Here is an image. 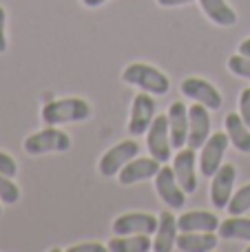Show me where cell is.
I'll list each match as a JSON object with an SVG mask.
<instances>
[{
    "instance_id": "1",
    "label": "cell",
    "mask_w": 250,
    "mask_h": 252,
    "mask_svg": "<svg viewBox=\"0 0 250 252\" xmlns=\"http://www.w3.org/2000/svg\"><path fill=\"white\" fill-rule=\"evenodd\" d=\"M91 118V106L82 97H62L42 106V122L47 126H62L71 122H84Z\"/></svg>"
},
{
    "instance_id": "2",
    "label": "cell",
    "mask_w": 250,
    "mask_h": 252,
    "mask_svg": "<svg viewBox=\"0 0 250 252\" xmlns=\"http://www.w3.org/2000/svg\"><path fill=\"white\" fill-rule=\"evenodd\" d=\"M122 80L131 87H137L140 91H146L151 95H166L171 91V80L166 78V73H162L159 69L144 62H133L124 69Z\"/></svg>"
},
{
    "instance_id": "3",
    "label": "cell",
    "mask_w": 250,
    "mask_h": 252,
    "mask_svg": "<svg viewBox=\"0 0 250 252\" xmlns=\"http://www.w3.org/2000/svg\"><path fill=\"white\" fill-rule=\"evenodd\" d=\"M71 148V137L64 130L56 128V126H47V128L38 130V133L29 135L25 139V153L29 155H44V153H64Z\"/></svg>"
},
{
    "instance_id": "4",
    "label": "cell",
    "mask_w": 250,
    "mask_h": 252,
    "mask_svg": "<svg viewBox=\"0 0 250 252\" xmlns=\"http://www.w3.org/2000/svg\"><path fill=\"white\" fill-rule=\"evenodd\" d=\"M146 146H149V153L159 161V164H166V161L173 157L168 115H155L153 124H151L149 130H146Z\"/></svg>"
},
{
    "instance_id": "5",
    "label": "cell",
    "mask_w": 250,
    "mask_h": 252,
    "mask_svg": "<svg viewBox=\"0 0 250 252\" xmlns=\"http://www.w3.org/2000/svg\"><path fill=\"white\" fill-rule=\"evenodd\" d=\"M230 139H228V133H213L211 137L206 139L202 148H199V170H202L204 177L213 179V175L219 170L221 161H224V155H226V148H228Z\"/></svg>"
},
{
    "instance_id": "6",
    "label": "cell",
    "mask_w": 250,
    "mask_h": 252,
    "mask_svg": "<svg viewBox=\"0 0 250 252\" xmlns=\"http://www.w3.org/2000/svg\"><path fill=\"white\" fill-rule=\"evenodd\" d=\"M137 153H140L137 139H124V142L115 144L113 148H109V151L100 157L97 170H100L104 177H113V175H118L120 170H122L124 164H128L133 157H137Z\"/></svg>"
},
{
    "instance_id": "7",
    "label": "cell",
    "mask_w": 250,
    "mask_h": 252,
    "mask_svg": "<svg viewBox=\"0 0 250 252\" xmlns=\"http://www.w3.org/2000/svg\"><path fill=\"white\" fill-rule=\"evenodd\" d=\"M155 111H157V104H155L153 95L146 91L137 93V95L133 97V104H131L128 133L131 135H146L149 126L153 124V120H155Z\"/></svg>"
},
{
    "instance_id": "8",
    "label": "cell",
    "mask_w": 250,
    "mask_h": 252,
    "mask_svg": "<svg viewBox=\"0 0 250 252\" xmlns=\"http://www.w3.org/2000/svg\"><path fill=\"white\" fill-rule=\"evenodd\" d=\"M155 190H157L159 199L168 206V208H182L186 206V192L180 186L175 177V170L173 166H164L159 168V173L155 175Z\"/></svg>"
},
{
    "instance_id": "9",
    "label": "cell",
    "mask_w": 250,
    "mask_h": 252,
    "mask_svg": "<svg viewBox=\"0 0 250 252\" xmlns=\"http://www.w3.org/2000/svg\"><path fill=\"white\" fill-rule=\"evenodd\" d=\"M159 219L149 213H126L113 221V235H155Z\"/></svg>"
},
{
    "instance_id": "10",
    "label": "cell",
    "mask_w": 250,
    "mask_h": 252,
    "mask_svg": "<svg viewBox=\"0 0 250 252\" xmlns=\"http://www.w3.org/2000/svg\"><path fill=\"white\" fill-rule=\"evenodd\" d=\"M208 106L193 102V106L188 109V142L186 146L199 151L206 144V139L211 137V113Z\"/></svg>"
},
{
    "instance_id": "11",
    "label": "cell",
    "mask_w": 250,
    "mask_h": 252,
    "mask_svg": "<svg viewBox=\"0 0 250 252\" xmlns=\"http://www.w3.org/2000/svg\"><path fill=\"white\" fill-rule=\"evenodd\" d=\"M180 89H182V93H184V97H188V100H193V102H199V104L208 106L211 111L221 109V104H224L221 93L204 78H186L184 82L180 84Z\"/></svg>"
},
{
    "instance_id": "12",
    "label": "cell",
    "mask_w": 250,
    "mask_h": 252,
    "mask_svg": "<svg viewBox=\"0 0 250 252\" xmlns=\"http://www.w3.org/2000/svg\"><path fill=\"white\" fill-rule=\"evenodd\" d=\"M162 164L155 159L153 155L151 157H133L128 164L122 166V170L118 173V179L122 186H131V184L137 182H146V179L155 177L159 173Z\"/></svg>"
},
{
    "instance_id": "13",
    "label": "cell",
    "mask_w": 250,
    "mask_h": 252,
    "mask_svg": "<svg viewBox=\"0 0 250 252\" xmlns=\"http://www.w3.org/2000/svg\"><path fill=\"white\" fill-rule=\"evenodd\" d=\"M235 177H237V168L233 164H221L219 170L213 175L211 184V201L215 208H226L233 197Z\"/></svg>"
},
{
    "instance_id": "14",
    "label": "cell",
    "mask_w": 250,
    "mask_h": 252,
    "mask_svg": "<svg viewBox=\"0 0 250 252\" xmlns=\"http://www.w3.org/2000/svg\"><path fill=\"white\" fill-rule=\"evenodd\" d=\"M173 170L175 177L180 182V186L184 188L186 195L197 190V173H195V151L188 146L180 148L177 155L173 157Z\"/></svg>"
},
{
    "instance_id": "15",
    "label": "cell",
    "mask_w": 250,
    "mask_h": 252,
    "mask_svg": "<svg viewBox=\"0 0 250 252\" xmlns=\"http://www.w3.org/2000/svg\"><path fill=\"white\" fill-rule=\"evenodd\" d=\"M168 130H171L173 148H184L188 142V106L184 102H173L168 106Z\"/></svg>"
},
{
    "instance_id": "16",
    "label": "cell",
    "mask_w": 250,
    "mask_h": 252,
    "mask_svg": "<svg viewBox=\"0 0 250 252\" xmlns=\"http://www.w3.org/2000/svg\"><path fill=\"white\" fill-rule=\"evenodd\" d=\"M180 232H215L219 228V217L208 210H190L177 217Z\"/></svg>"
},
{
    "instance_id": "17",
    "label": "cell",
    "mask_w": 250,
    "mask_h": 252,
    "mask_svg": "<svg viewBox=\"0 0 250 252\" xmlns=\"http://www.w3.org/2000/svg\"><path fill=\"white\" fill-rule=\"evenodd\" d=\"M177 217L171 210L159 213V223L155 230V239H153V250L155 252H171L175 250V241H177Z\"/></svg>"
},
{
    "instance_id": "18",
    "label": "cell",
    "mask_w": 250,
    "mask_h": 252,
    "mask_svg": "<svg viewBox=\"0 0 250 252\" xmlns=\"http://www.w3.org/2000/svg\"><path fill=\"white\" fill-rule=\"evenodd\" d=\"M204 16L217 27H233L237 25V13L226 0H197Z\"/></svg>"
},
{
    "instance_id": "19",
    "label": "cell",
    "mask_w": 250,
    "mask_h": 252,
    "mask_svg": "<svg viewBox=\"0 0 250 252\" xmlns=\"http://www.w3.org/2000/svg\"><path fill=\"white\" fill-rule=\"evenodd\" d=\"M180 252H208L217 248L215 232H180L175 241Z\"/></svg>"
},
{
    "instance_id": "20",
    "label": "cell",
    "mask_w": 250,
    "mask_h": 252,
    "mask_svg": "<svg viewBox=\"0 0 250 252\" xmlns=\"http://www.w3.org/2000/svg\"><path fill=\"white\" fill-rule=\"evenodd\" d=\"M224 128L228 139L239 153H250V126L244 122L239 113H228L224 120Z\"/></svg>"
},
{
    "instance_id": "21",
    "label": "cell",
    "mask_w": 250,
    "mask_h": 252,
    "mask_svg": "<svg viewBox=\"0 0 250 252\" xmlns=\"http://www.w3.org/2000/svg\"><path fill=\"white\" fill-rule=\"evenodd\" d=\"M217 235L224 241H250V219L242 215H228V219L219 221Z\"/></svg>"
},
{
    "instance_id": "22",
    "label": "cell",
    "mask_w": 250,
    "mask_h": 252,
    "mask_svg": "<svg viewBox=\"0 0 250 252\" xmlns=\"http://www.w3.org/2000/svg\"><path fill=\"white\" fill-rule=\"evenodd\" d=\"M106 248H109V252H149L153 248V241L149 235H115Z\"/></svg>"
},
{
    "instance_id": "23",
    "label": "cell",
    "mask_w": 250,
    "mask_h": 252,
    "mask_svg": "<svg viewBox=\"0 0 250 252\" xmlns=\"http://www.w3.org/2000/svg\"><path fill=\"white\" fill-rule=\"evenodd\" d=\"M226 210H228V215H244V213H248V210H250V184L237 188V190L233 192V197H230Z\"/></svg>"
},
{
    "instance_id": "24",
    "label": "cell",
    "mask_w": 250,
    "mask_h": 252,
    "mask_svg": "<svg viewBox=\"0 0 250 252\" xmlns=\"http://www.w3.org/2000/svg\"><path fill=\"white\" fill-rule=\"evenodd\" d=\"M20 199V188L13 184V177H7V175H0V201L4 206L18 204Z\"/></svg>"
},
{
    "instance_id": "25",
    "label": "cell",
    "mask_w": 250,
    "mask_h": 252,
    "mask_svg": "<svg viewBox=\"0 0 250 252\" xmlns=\"http://www.w3.org/2000/svg\"><path fill=\"white\" fill-rule=\"evenodd\" d=\"M228 71L235 73L237 78H244V80H250V58L248 56H230L228 58Z\"/></svg>"
},
{
    "instance_id": "26",
    "label": "cell",
    "mask_w": 250,
    "mask_h": 252,
    "mask_svg": "<svg viewBox=\"0 0 250 252\" xmlns=\"http://www.w3.org/2000/svg\"><path fill=\"white\" fill-rule=\"evenodd\" d=\"M0 175H7V177H16L18 175V161L9 153L2 151H0Z\"/></svg>"
},
{
    "instance_id": "27",
    "label": "cell",
    "mask_w": 250,
    "mask_h": 252,
    "mask_svg": "<svg viewBox=\"0 0 250 252\" xmlns=\"http://www.w3.org/2000/svg\"><path fill=\"white\" fill-rule=\"evenodd\" d=\"M239 115L250 126V89H244L242 95H239Z\"/></svg>"
},
{
    "instance_id": "28",
    "label": "cell",
    "mask_w": 250,
    "mask_h": 252,
    "mask_svg": "<svg viewBox=\"0 0 250 252\" xmlns=\"http://www.w3.org/2000/svg\"><path fill=\"white\" fill-rule=\"evenodd\" d=\"M109 248L102 244H95V241H91V244H80V246H71L69 252H106Z\"/></svg>"
},
{
    "instance_id": "29",
    "label": "cell",
    "mask_w": 250,
    "mask_h": 252,
    "mask_svg": "<svg viewBox=\"0 0 250 252\" xmlns=\"http://www.w3.org/2000/svg\"><path fill=\"white\" fill-rule=\"evenodd\" d=\"M4 25H7V11L0 7V53L7 51V33H4Z\"/></svg>"
},
{
    "instance_id": "30",
    "label": "cell",
    "mask_w": 250,
    "mask_h": 252,
    "mask_svg": "<svg viewBox=\"0 0 250 252\" xmlns=\"http://www.w3.org/2000/svg\"><path fill=\"white\" fill-rule=\"evenodd\" d=\"M195 2V0H157L159 7H182V4Z\"/></svg>"
},
{
    "instance_id": "31",
    "label": "cell",
    "mask_w": 250,
    "mask_h": 252,
    "mask_svg": "<svg viewBox=\"0 0 250 252\" xmlns=\"http://www.w3.org/2000/svg\"><path fill=\"white\" fill-rule=\"evenodd\" d=\"M239 53H242V56H248L250 58V35L246 40H244L242 44H239Z\"/></svg>"
},
{
    "instance_id": "32",
    "label": "cell",
    "mask_w": 250,
    "mask_h": 252,
    "mask_svg": "<svg viewBox=\"0 0 250 252\" xmlns=\"http://www.w3.org/2000/svg\"><path fill=\"white\" fill-rule=\"evenodd\" d=\"M106 0H82V4L84 7H89V9H95V7H100V4H104Z\"/></svg>"
},
{
    "instance_id": "33",
    "label": "cell",
    "mask_w": 250,
    "mask_h": 252,
    "mask_svg": "<svg viewBox=\"0 0 250 252\" xmlns=\"http://www.w3.org/2000/svg\"><path fill=\"white\" fill-rule=\"evenodd\" d=\"M0 204H2V201H0ZM0 217H2V206H0Z\"/></svg>"
},
{
    "instance_id": "34",
    "label": "cell",
    "mask_w": 250,
    "mask_h": 252,
    "mask_svg": "<svg viewBox=\"0 0 250 252\" xmlns=\"http://www.w3.org/2000/svg\"><path fill=\"white\" fill-rule=\"evenodd\" d=\"M248 252H250V246H248Z\"/></svg>"
}]
</instances>
